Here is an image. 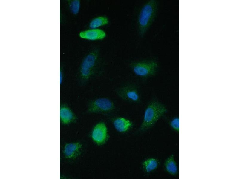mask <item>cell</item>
Listing matches in <instances>:
<instances>
[{"label":"cell","instance_id":"obj_1","mask_svg":"<svg viewBox=\"0 0 239 179\" xmlns=\"http://www.w3.org/2000/svg\"><path fill=\"white\" fill-rule=\"evenodd\" d=\"M97 61L98 55L94 52L90 53L84 58L76 75L80 85H85L92 79L100 74Z\"/></svg>","mask_w":239,"mask_h":179},{"label":"cell","instance_id":"obj_2","mask_svg":"<svg viewBox=\"0 0 239 179\" xmlns=\"http://www.w3.org/2000/svg\"><path fill=\"white\" fill-rule=\"evenodd\" d=\"M158 2L150 0L141 8L138 18V31L140 36L143 37L151 25L156 16Z\"/></svg>","mask_w":239,"mask_h":179},{"label":"cell","instance_id":"obj_3","mask_svg":"<svg viewBox=\"0 0 239 179\" xmlns=\"http://www.w3.org/2000/svg\"><path fill=\"white\" fill-rule=\"evenodd\" d=\"M167 112L163 104L157 99L152 100L145 110L140 130L143 131L151 127Z\"/></svg>","mask_w":239,"mask_h":179},{"label":"cell","instance_id":"obj_4","mask_svg":"<svg viewBox=\"0 0 239 179\" xmlns=\"http://www.w3.org/2000/svg\"><path fill=\"white\" fill-rule=\"evenodd\" d=\"M130 66L135 75L143 78L155 75L158 67L157 63L154 60L133 62L131 64Z\"/></svg>","mask_w":239,"mask_h":179},{"label":"cell","instance_id":"obj_5","mask_svg":"<svg viewBox=\"0 0 239 179\" xmlns=\"http://www.w3.org/2000/svg\"><path fill=\"white\" fill-rule=\"evenodd\" d=\"M115 108L114 102L107 98H100L91 101L87 105V111L89 113H107Z\"/></svg>","mask_w":239,"mask_h":179},{"label":"cell","instance_id":"obj_6","mask_svg":"<svg viewBox=\"0 0 239 179\" xmlns=\"http://www.w3.org/2000/svg\"><path fill=\"white\" fill-rule=\"evenodd\" d=\"M116 92L118 96L125 101L134 103H138L140 101L138 90L134 85H123L117 88Z\"/></svg>","mask_w":239,"mask_h":179},{"label":"cell","instance_id":"obj_7","mask_svg":"<svg viewBox=\"0 0 239 179\" xmlns=\"http://www.w3.org/2000/svg\"><path fill=\"white\" fill-rule=\"evenodd\" d=\"M107 135V129L105 124L100 122L94 127L92 134L93 141L97 143L101 144L105 142Z\"/></svg>","mask_w":239,"mask_h":179},{"label":"cell","instance_id":"obj_8","mask_svg":"<svg viewBox=\"0 0 239 179\" xmlns=\"http://www.w3.org/2000/svg\"><path fill=\"white\" fill-rule=\"evenodd\" d=\"M82 144L79 142L66 143L63 150V153L65 158L74 159L81 153Z\"/></svg>","mask_w":239,"mask_h":179},{"label":"cell","instance_id":"obj_9","mask_svg":"<svg viewBox=\"0 0 239 179\" xmlns=\"http://www.w3.org/2000/svg\"><path fill=\"white\" fill-rule=\"evenodd\" d=\"M76 118L74 114L67 104L64 103L61 104L60 107V119L62 124H69L74 122Z\"/></svg>","mask_w":239,"mask_h":179},{"label":"cell","instance_id":"obj_10","mask_svg":"<svg viewBox=\"0 0 239 179\" xmlns=\"http://www.w3.org/2000/svg\"><path fill=\"white\" fill-rule=\"evenodd\" d=\"M80 36L82 38L91 40L101 39L104 38L106 34L105 32L100 29L90 30L81 32Z\"/></svg>","mask_w":239,"mask_h":179},{"label":"cell","instance_id":"obj_11","mask_svg":"<svg viewBox=\"0 0 239 179\" xmlns=\"http://www.w3.org/2000/svg\"><path fill=\"white\" fill-rule=\"evenodd\" d=\"M114 124L117 130L120 132H125L132 126V123L128 119L123 117H118L114 121Z\"/></svg>","mask_w":239,"mask_h":179},{"label":"cell","instance_id":"obj_12","mask_svg":"<svg viewBox=\"0 0 239 179\" xmlns=\"http://www.w3.org/2000/svg\"><path fill=\"white\" fill-rule=\"evenodd\" d=\"M164 166L167 172L171 175H175L178 174V169L173 154L166 159L164 163Z\"/></svg>","mask_w":239,"mask_h":179},{"label":"cell","instance_id":"obj_13","mask_svg":"<svg viewBox=\"0 0 239 179\" xmlns=\"http://www.w3.org/2000/svg\"><path fill=\"white\" fill-rule=\"evenodd\" d=\"M158 165V161L154 158H149L144 161L143 166L144 170L149 173L157 168Z\"/></svg>","mask_w":239,"mask_h":179},{"label":"cell","instance_id":"obj_14","mask_svg":"<svg viewBox=\"0 0 239 179\" xmlns=\"http://www.w3.org/2000/svg\"><path fill=\"white\" fill-rule=\"evenodd\" d=\"M108 19L107 17H99L93 20L90 22L89 26L91 28H94L106 24L108 23Z\"/></svg>","mask_w":239,"mask_h":179},{"label":"cell","instance_id":"obj_15","mask_svg":"<svg viewBox=\"0 0 239 179\" xmlns=\"http://www.w3.org/2000/svg\"><path fill=\"white\" fill-rule=\"evenodd\" d=\"M80 1L78 0H73L70 4V9L72 13L74 14H77L80 8Z\"/></svg>","mask_w":239,"mask_h":179},{"label":"cell","instance_id":"obj_16","mask_svg":"<svg viewBox=\"0 0 239 179\" xmlns=\"http://www.w3.org/2000/svg\"><path fill=\"white\" fill-rule=\"evenodd\" d=\"M171 128L174 130L179 132V119L178 117H175L172 119L170 122Z\"/></svg>","mask_w":239,"mask_h":179},{"label":"cell","instance_id":"obj_17","mask_svg":"<svg viewBox=\"0 0 239 179\" xmlns=\"http://www.w3.org/2000/svg\"><path fill=\"white\" fill-rule=\"evenodd\" d=\"M64 79V73L63 70L60 69V84L61 85Z\"/></svg>","mask_w":239,"mask_h":179}]
</instances>
